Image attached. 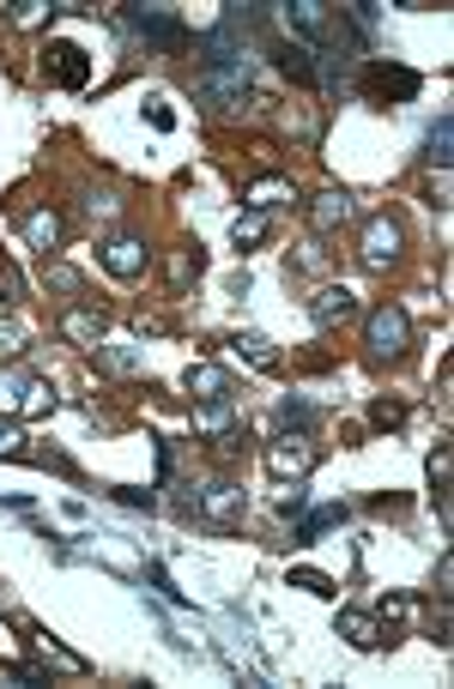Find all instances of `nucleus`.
<instances>
[{"label": "nucleus", "mask_w": 454, "mask_h": 689, "mask_svg": "<svg viewBox=\"0 0 454 689\" xmlns=\"http://www.w3.org/2000/svg\"><path fill=\"white\" fill-rule=\"evenodd\" d=\"M55 387L31 369H0V418H49Z\"/></svg>", "instance_id": "nucleus-1"}, {"label": "nucleus", "mask_w": 454, "mask_h": 689, "mask_svg": "<svg viewBox=\"0 0 454 689\" xmlns=\"http://www.w3.org/2000/svg\"><path fill=\"white\" fill-rule=\"evenodd\" d=\"M122 24H128L134 36H146V43H158L164 55H182V48L195 43V31L176 19V7H146V0H134V7L122 12Z\"/></svg>", "instance_id": "nucleus-2"}, {"label": "nucleus", "mask_w": 454, "mask_h": 689, "mask_svg": "<svg viewBox=\"0 0 454 689\" xmlns=\"http://www.w3.org/2000/svg\"><path fill=\"white\" fill-rule=\"evenodd\" d=\"M195 97L212 109V115H236V109L255 103V91H248V73H243V67H200Z\"/></svg>", "instance_id": "nucleus-3"}, {"label": "nucleus", "mask_w": 454, "mask_h": 689, "mask_svg": "<svg viewBox=\"0 0 454 689\" xmlns=\"http://www.w3.org/2000/svg\"><path fill=\"white\" fill-rule=\"evenodd\" d=\"M406 338H412V321H406L400 302H381V309H369V321H364V345H369V357H376V363L406 357Z\"/></svg>", "instance_id": "nucleus-4"}, {"label": "nucleus", "mask_w": 454, "mask_h": 689, "mask_svg": "<svg viewBox=\"0 0 454 689\" xmlns=\"http://www.w3.org/2000/svg\"><path fill=\"white\" fill-rule=\"evenodd\" d=\"M357 85H364L369 103H412V97L424 91V79H418L412 67H394V60H364Z\"/></svg>", "instance_id": "nucleus-5"}, {"label": "nucleus", "mask_w": 454, "mask_h": 689, "mask_svg": "<svg viewBox=\"0 0 454 689\" xmlns=\"http://www.w3.org/2000/svg\"><path fill=\"white\" fill-rule=\"evenodd\" d=\"M400 248H406V230H400V218L376 212V218L364 224V266H369V273H388V266L400 260Z\"/></svg>", "instance_id": "nucleus-6"}, {"label": "nucleus", "mask_w": 454, "mask_h": 689, "mask_svg": "<svg viewBox=\"0 0 454 689\" xmlns=\"http://www.w3.org/2000/svg\"><path fill=\"white\" fill-rule=\"evenodd\" d=\"M267 471L273 478H309L315 471V447H309V435L303 430H291V435H279V442L267 447Z\"/></svg>", "instance_id": "nucleus-7"}, {"label": "nucleus", "mask_w": 454, "mask_h": 689, "mask_svg": "<svg viewBox=\"0 0 454 689\" xmlns=\"http://www.w3.org/2000/svg\"><path fill=\"white\" fill-rule=\"evenodd\" d=\"M188 502H195V514L207 520V526H236V520H243V490H236V484H207V490H195Z\"/></svg>", "instance_id": "nucleus-8"}, {"label": "nucleus", "mask_w": 454, "mask_h": 689, "mask_svg": "<svg viewBox=\"0 0 454 689\" xmlns=\"http://www.w3.org/2000/svg\"><path fill=\"white\" fill-rule=\"evenodd\" d=\"M43 67H49V79L67 85V91H86V79H91V60H86V48H79V43H49Z\"/></svg>", "instance_id": "nucleus-9"}, {"label": "nucleus", "mask_w": 454, "mask_h": 689, "mask_svg": "<svg viewBox=\"0 0 454 689\" xmlns=\"http://www.w3.org/2000/svg\"><path fill=\"white\" fill-rule=\"evenodd\" d=\"M352 218H357V200L345 188H328V193L309 200V224H315V236H333V230H345Z\"/></svg>", "instance_id": "nucleus-10"}, {"label": "nucleus", "mask_w": 454, "mask_h": 689, "mask_svg": "<svg viewBox=\"0 0 454 689\" xmlns=\"http://www.w3.org/2000/svg\"><path fill=\"white\" fill-rule=\"evenodd\" d=\"M103 326H110V309H103V302H74V309L62 314V333L74 338V345H98L103 338Z\"/></svg>", "instance_id": "nucleus-11"}, {"label": "nucleus", "mask_w": 454, "mask_h": 689, "mask_svg": "<svg viewBox=\"0 0 454 689\" xmlns=\"http://www.w3.org/2000/svg\"><path fill=\"white\" fill-rule=\"evenodd\" d=\"M309 314H315V326H345V321H357V297L345 285H321L309 297Z\"/></svg>", "instance_id": "nucleus-12"}, {"label": "nucleus", "mask_w": 454, "mask_h": 689, "mask_svg": "<svg viewBox=\"0 0 454 689\" xmlns=\"http://www.w3.org/2000/svg\"><path fill=\"white\" fill-rule=\"evenodd\" d=\"M19 635L31 641V653H37V659L62 665V671H86V659H79V653H67L62 641H55V635H49V629H43V623H31V616H19Z\"/></svg>", "instance_id": "nucleus-13"}, {"label": "nucleus", "mask_w": 454, "mask_h": 689, "mask_svg": "<svg viewBox=\"0 0 454 689\" xmlns=\"http://www.w3.org/2000/svg\"><path fill=\"white\" fill-rule=\"evenodd\" d=\"M146 260H152V254H146V242H140V236H110V242H103V266H110L115 278H140V273H146Z\"/></svg>", "instance_id": "nucleus-14"}, {"label": "nucleus", "mask_w": 454, "mask_h": 689, "mask_svg": "<svg viewBox=\"0 0 454 689\" xmlns=\"http://www.w3.org/2000/svg\"><path fill=\"white\" fill-rule=\"evenodd\" d=\"M62 236H67V224H62V212H55V205H37V212H25V242L43 254V260L62 248Z\"/></svg>", "instance_id": "nucleus-15"}, {"label": "nucleus", "mask_w": 454, "mask_h": 689, "mask_svg": "<svg viewBox=\"0 0 454 689\" xmlns=\"http://www.w3.org/2000/svg\"><path fill=\"white\" fill-rule=\"evenodd\" d=\"M273 60H279V73H291L297 85H321V67L315 60H309V48L303 43H285V36H273Z\"/></svg>", "instance_id": "nucleus-16"}, {"label": "nucleus", "mask_w": 454, "mask_h": 689, "mask_svg": "<svg viewBox=\"0 0 454 689\" xmlns=\"http://www.w3.org/2000/svg\"><path fill=\"white\" fill-rule=\"evenodd\" d=\"M182 387H188L195 399H231V375H224L219 363H188Z\"/></svg>", "instance_id": "nucleus-17"}, {"label": "nucleus", "mask_w": 454, "mask_h": 689, "mask_svg": "<svg viewBox=\"0 0 454 689\" xmlns=\"http://www.w3.org/2000/svg\"><path fill=\"white\" fill-rule=\"evenodd\" d=\"M195 430L212 435V442L231 435L236 430V405H231V399H195Z\"/></svg>", "instance_id": "nucleus-18"}, {"label": "nucleus", "mask_w": 454, "mask_h": 689, "mask_svg": "<svg viewBox=\"0 0 454 689\" xmlns=\"http://www.w3.org/2000/svg\"><path fill=\"white\" fill-rule=\"evenodd\" d=\"M424 164L436 169V176H449V164H454V121H449V115H436V127H430V140H424Z\"/></svg>", "instance_id": "nucleus-19"}, {"label": "nucleus", "mask_w": 454, "mask_h": 689, "mask_svg": "<svg viewBox=\"0 0 454 689\" xmlns=\"http://www.w3.org/2000/svg\"><path fill=\"white\" fill-rule=\"evenodd\" d=\"M340 635L352 641V647H381V641H388V635H381V623H376L369 611H340Z\"/></svg>", "instance_id": "nucleus-20"}, {"label": "nucleus", "mask_w": 454, "mask_h": 689, "mask_svg": "<svg viewBox=\"0 0 454 689\" xmlns=\"http://www.w3.org/2000/svg\"><path fill=\"white\" fill-rule=\"evenodd\" d=\"M231 236H236V248H261V242L273 236V212H236V224H231Z\"/></svg>", "instance_id": "nucleus-21"}, {"label": "nucleus", "mask_w": 454, "mask_h": 689, "mask_svg": "<svg viewBox=\"0 0 454 689\" xmlns=\"http://www.w3.org/2000/svg\"><path fill=\"white\" fill-rule=\"evenodd\" d=\"M449 459H454V447H449V442H436V454H430V490H436V514H442V526H449Z\"/></svg>", "instance_id": "nucleus-22"}, {"label": "nucleus", "mask_w": 454, "mask_h": 689, "mask_svg": "<svg viewBox=\"0 0 454 689\" xmlns=\"http://www.w3.org/2000/svg\"><path fill=\"white\" fill-rule=\"evenodd\" d=\"M333 526H345V502H328V508H315V514L297 526V544H315L321 532H333Z\"/></svg>", "instance_id": "nucleus-23"}, {"label": "nucleus", "mask_w": 454, "mask_h": 689, "mask_svg": "<svg viewBox=\"0 0 454 689\" xmlns=\"http://www.w3.org/2000/svg\"><path fill=\"white\" fill-rule=\"evenodd\" d=\"M91 363L110 369V375H140V357H134V351H122V345H91Z\"/></svg>", "instance_id": "nucleus-24"}, {"label": "nucleus", "mask_w": 454, "mask_h": 689, "mask_svg": "<svg viewBox=\"0 0 454 689\" xmlns=\"http://www.w3.org/2000/svg\"><path fill=\"white\" fill-rule=\"evenodd\" d=\"M236 351H243V357L255 363V369H279V351H273L261 333H236Z\"/></svg>", "instance_id": "nucleus-25"}, {"label": "nucleus", "mask_w": 454, "mask_h": 689, "mask_svg": "<svg viewBox=\"0 0 454 689\" xmlns=\"http://www.w3.org/2000/svg\"><path fill=\"white\" fill-rule=\"evenodd\" d=\"M285 193H291V181H285V176H267V181H255V188H248V205H255V212H273Z\"/></svg>", "instance_id": "nucleus-26"}, {"label": "nucleus", "mask_w": 454, "mask_h": 689, "mask_svg": "<svg viewBox=\"0 0 454 689\" xmlns=\"http://www.w3.org/2000/svg\"><path fill=\"white\" fill-rule=\"evenodd\" d=\"M164 273H170V290H182L188 278L200 273V248H176L170 260H164Z\"/></svg>", "instance_id": "nucleus-27"}, {"label": "nucleus", "mask_w": 454, "mask_h": 689, "mask_svg": "<svg viewBox=\"0 0 454 689\" xmlns=\"http://www.w3.org/2000/svg\"><path fill=\"white\" fill-rule=\"evenodd\" d=\"M19 297H25V273H19V266L7 260V254H0V302H7V309H13Z\"/></svg>", "instance_id": "nucleus-28"}, {"label": "nucleus", "mask_w": 454, "mask_h": 689, "mask_svg": "<svg viewBox=\"0 0 454 689\" xmlns=\"http://www.w3.org/2000/svg\"><path fill=\"white\" fill-rule=\"evenodd\" d=\"M291 587L315 592V599H333V592H340V587H333L328 575H321V568H291Z\"/></svg>", "instance_id": "nucleus-29"}, {"label": "nucleus", "mask_w": 454, "mask_h": 689, "mask_svg": "<svg viewBox=\"0 0 454 689\" xmlns=\"http://www.w3.org/2000/svg\"><path fill=\"white\" fill-rule=\"evenodd\" d=\"M0 684H13V689H43L49 677H43L37 665H0Z\"/></svg>", "instance_id": "nucleus-30"}, {"label": "nucleus", "mask_w": 454, "mask_h": 689, "mask_svg": "<svg viewBox=\"0 0 454 689\" xmlns=\"http://www.w3.org/2000/svg\"><path fill=\"white\" fill-rule=\"evenodd\" d=\"M369 423H376V430H400L406 405H400V399H376V405H369Z\"/></svg>", "instance_id": "nucleus-31"}, {"label": "nucleus", "mask_w": 454, "mask_h": 689, "mask_svg": "<svg viewBox=\"0 0 454 689\" xmlns=\"http://www.w3.org/2000/svg\"><path fill=\"white\" fill-rule=\"evenodd\" d=\"M0 459H25V435L13 418H0Z\"/></svg>", "instance_id": "nucleus-32"}, {"label": "nucleus", "mask_w": 454, "mask_h": 689, "mask_svg": "<svg viewBox=\"0 0 454 689\" xmlns=\"http://www.w3.org/2000/svg\"><path fill=\"white\" fill-rule=\"evenodd\" d=\"M25 351V326L19 321H0V357H19Z\"/></svg>", "instance_id": "nucleus-33"}, {"label": "nucleus", "mask_w": 454, "mask_h": 689, "mask_svg": "<svg viewBox=\"0 0 454 689\" xmlns=\"http://www.w3.org/2000/svg\"><path fill=\"white\" fill-rule=\"evenodd\" d=\"M279 418L291 423V430H309V423H315V411H309L303 399H285V405H279Z\"/></svg>", "instance_id": "nucleus-34"}, {"label": "nucleus", "mask_w": 454, "mask_h": 689, "mask_svg": "<svg viewBox=\"0 0 454 689\" xmlns=\"http://www.w3.org/2000/svg\"><path fill=\"white\" fill-rule=\"evenodd\" d=\"M146 115H152V127H158V133L176 127V115H170V103H164V97H146Z\"/></svg>", "instance_id": "nucleus-35"}, {"label": "nucleus", "mask_w": 454, "mask_h": 689, "mask_svg": "<svg viewBox=\"0 0 454 689\" xmlns=\"http://www.w3.org/2000/svg\"><path fill=\"white\" fill-rule=\"evenodd\" d=\"M43 7H49V0H19L13 19H19V24H43Z\"/></svg>", "instance_id": "nucleus-36"}, {"label": "nucleus", "mask_w": 454, "mask_h": 689, "mask_svg": "<svg viewBox=\"0 0 454 689\" xmlns=\"http://www.w3.org/2000/svg\"><path fill=\"white\" fill-rule=\"evenodd\" d=\"M49 285L55 290H79V273H74V266H49Z\"/></svg>", "instance_id": "nucleus-37"}, {"label": "nucleus", "mask_w": 454, "mask_h": 689, "mask_svg": "<svg viewBox=\"0 0 454 689\" xmlns=\"http://www.w3.org/2000/svg\"><path fill=\"white\" fill-rule=\"evenodd\" d=\"M115 496H122L128 508H146V514H152V508H158V496H152V490H115Z\"/></svg>", "instance_id": "nucleus-38"}]
</instances>
